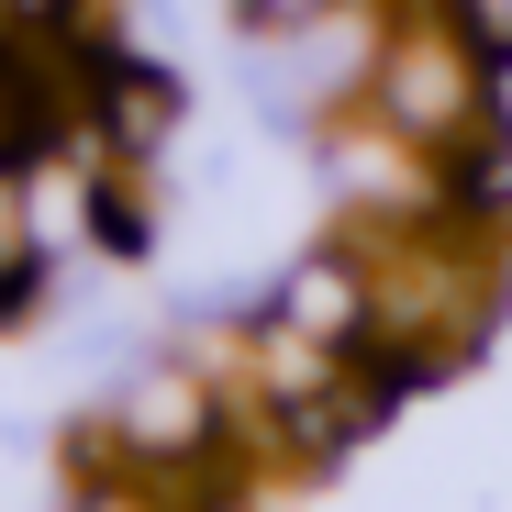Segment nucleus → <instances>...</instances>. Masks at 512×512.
Returning a JSON list of instances; mask_svg holds the SVG:
<instances>
[{
	"label": "nucleus",
	"instance_id": "f257e3e1",
	"mask_svg": "<svg viewBox=\"0 0 512 512\" xmlns=\"http://www.w3.org/2000/svg\"><path fill=\"white\" fill-rule=\"evenodd\" d=\"M390 101H401V123H423V134H446L479 90H468V56L457 45H401L390 56Z\"/></svg>",
	"mask_w": 512,
	"mask_h": 512
}]
</instances>
